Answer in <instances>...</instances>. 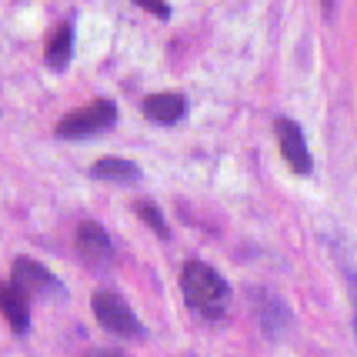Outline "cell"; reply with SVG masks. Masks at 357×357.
I'll use <instances>...</instances> for the list:
<instances>
[{"label":"cell","instance_id":"6da1fadb","mask_svg":"<svg viewBox=\"0 0 357 357\" xmlns=\"http://www.w3.org/2000/svg\"><path fill=\"white\" fill-rule=\"evenodd\" d=\"M181 291H184V301L194 307V311L214 321V317H224L227 304H231V284L220 278L218 271L204 261H190L181 271Z\"/></svg>","mask_w":357,"mask_h":357},{"label":"cell","instance_id":"7a4b0ae2","mask_svg":"<svg viewBox=\"0 0 357 357\" xmlns=\"http://www.w3.org/2000/svg\"><path fill=\"white\" fill-rule=\"evenodd\" d=\"M91 307H93L97 324L104 327L107 334H114V337H121V341H144V337H147V331H144V324L137 321V314L130 311V304H127L121 294L97 291V294L91 297Z\"/></svg>","mask_w":357,"mask_h":357},{"label":"cell","instance_id":"3957f363","mask_svg":"<svg viewBox=\"0 0 357 357\" xmlns=\"http://www.w3.org/2000/svg\"><path fill=\"white\" fill-rule=\"evenodd\" d=\"M117 124V107L114 100H91L87 107L70 110L67 117H61L57 124V137L61 140H84L93 134H104Z\"/></svg>","mask_w":357,"mask_h":357},{"label":"cell","instance_id":"277c9868","mask_svg":"<svg viewBox=\"0 0 357 357\" xmlns=\"http://www.w3.org/2000/svg\"><path fill=\"white\" fill-rule=\"evenodd\" d=\"M278 144H280V154L287 160V167L294 174H307L314 171V160H311V151H307V140H304V130L294 124V121H287V117H280L278 121Z\"/></svg>","mask_w":357,"mask_h":357},{"label":"cell","instance_id":"5b68a950","mask_svg":"<svg viewBox=\"0 0 357 357\" xmlns=\"http://www.w3.org/2000/svg\"><path fill=\"white\" fill-rule=\"evenodd\" d=\"M14 284L24 294H63V284L44 264H37L31 257H17L14 261Z\"/></svg>","mask_w":357,"mask_h":357},{"label":"cell","instance_id":"8992f818","mask_svg":"<svg viewBox=\"0 0 357 357\" xmlns=\"http://www.w3.org/2000/svg\"><path fill=\"white\" fill-rule=\"evenodd\" d=\"M140 110H144V117H147V121L164 124V127H174V124H181V121L187 117V100L181 97V93H151V97L140 104Z\"/></svg>","mask_w":357,"mask_h":357},{"label":"cell","instance_id":"52a82bcc","mask_svg":"<svg viewBox=\"0 0 357 357\" xmlns=\"http://www.w3.org/2000/svg\"><path fill=\"white\" fill-rule=\"evenodd\" d=\"M0 314L14 327V334L31 331V304H27V294L17 284H0Z\"/></svg>","mask_w":357,"mask_h":357},{"label":"cell","instance_id":"ba28073f","mask_svg":"<svg viewBox=\"0 0 357 357\" xmlns=\"http://www.w3.org/2000/svg\"><path fill=\"white\" fill-rule=\"evenodd\" d=\"M74 241H77V250L87 257V261H107L110 254H114V241H110V234L104 231L100 224H93V220L77 224Z\"/></svg>","mask_w":357,"mask_h":357},{"label":"cell","instance_id":"9c48e42d","mask_svg":"<svg viewBox=\"0 0 357 357\" xmlns=\"http://www.w3.org/2000/svg\"><path fill=\"white\" fill-rule=\"evenodd\" d=\"M91 177L93 181H107V184H137L140 177V167L134 160H124V157H104L97 160L91 167Z\"/></svg>","mask_w":357,"mask_h":357},{"label":"cell","instance_id":"30bf717a","mask_svg":"<svg viewBox=\"0 0 357 357\" xmlns=\"http://www.w3.org/2000/svg\"><path fill=\"white\" fill-rule=\"evenodd\" d=\"M254 301H257V307H261V327H264V334L278 341L280 334H284V327L291 324L287 304L274 294H254Z\"/></svg>","mask_w":357,"mask_h":357},{"label":"cell","instance_id":"8fae6325","mask_svg":"<svg viewBox=\"0 0 357 357\" xmlns=\"http://www.w3.org/2000/svg\"><path fill=\"white\" fill-rule=\"evenodd\" d=\"M70 57H74V24H63L61 31L54 33V40L47 44L44 61H47V67H50V70L63 74V70L70 67Z\"/></svg>","mask_w":357,"mask_h":357},{"label":"cell","instance_id":"7c38bea8","mask_svg":"<svg viewBox=\"0 0 357 357\" xmlns=\"http://www.w3.org/2000/svg\"><path fill=\"white\" fill-rule=\"evenodd\" d=\"M137 218L144 220L157 237H164V241L171 237V227H167V220H164V214H160V207H154V204H147V201L137 204Z\"/></svg>","mask_w":357,"mask_h":357},{"label":"cell","instance_id":"4fadbf2b","mask_svg":"<svg viewBox=\"0 0 357 357\" xmlns=\"http://www.w3.org/2000/svg\"><path fill=\"white\" fill-rule=\"evenodd\" d=\"M137 7H144L147 14H154L157 20H171V7H167V0H134Z\"/></svg>","mask_w":357,"mask_h":357}]
</instances>
